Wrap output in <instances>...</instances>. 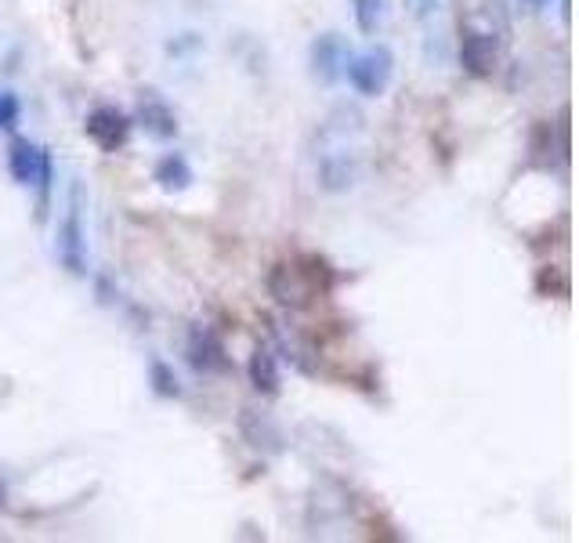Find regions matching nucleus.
<instances>
[{
  "label": "nucleus",
  "instance_id": "1",
  "mask_svg": "<svg viewBox=\"0 0 579 543\" xmlns=\"http://www.w3.org/2000/svg\"><path fill=\"white\" fill-rule=\"evenodd\" d=\"M500 4H485V11L478 19H467L460 26V62L471 77L485 80L493 77L496 62H500V48H504V33H507V22L493 26V11Z\"/></svg>",
  "mask_w": 579,
  "mask_h": 543
},
{
  "label": "nucleus",
  "instance_id": "2",
  "mask_svg": "<svg viewBox=\"0 0 579 543\" xmlns=\"http://www.w3.org/2000/svg\"><path fill=\"white\" fill-rule=\"evenodd\" d=\"M272 276L286 279L283 283H268L272 297L286 308H308L319 294L330 290V283H319V276H330V268L319 258H304V261H283V265L272 268Z\"/></svg>",
  "mask_w": 579,
  "mask_h": 543
},
{
  "label": "nucleus",
  "instance_id": "3",
  "mask_svg": "<svg viewBox=\"0 0 579 543\" xmlns=\"http://www.w3.org/2000/svg\"><path fill=\"white\" fill-rule=\"evenodd\" d=\"M391 73H395V58H391L388 48H366L359 55L344 58V77L362 98L384 95L391 87Z\"/></svg>",
  "mask_w": 579,
  "mask_h": 543
},
{
  "label": "nucleus",
  "instance_id": "4",
  "mask_svg": "<svg viewBox=\"0 0 579 543\" xmlns=\"http://www.w3.org/2000/svg\"><path fill=\"white\" fill-rule=\"evenodd\" d=\"M84 131L98 149L116 153V149H124L127 138H131V120H127V113H120L116 105H95L84 120Z\"/></svg>",
  "mask_w": 579,
  "mask_h": 543
},
{
  "label": "nucleus",
  "instance_id": "5",
  "mask_svg": "<svg viewBox=\"0 0 579 543\" xmlns=\"http://www.w3.org/2000/svg\"><path fill=\"white\" fill-rule=\"evenodd\" d=\"M185 359L196 373H225L228 370V355L225 344L214 330L207 326H196L189 330V341H185Z\"/></svg>",
  "mask_w": 579,
  "mask_h": 543
},
{
  "label": "nucleus",
  "instance_id": "6",
  "mask_svg": "<svg viewBox=\"0 0 579 543\" xmlns=\"http://www.w3.org/2000/svg\"><path fill=\"white\" fill-rule=\"evenodd\" d=\"M138 120H142L145 131H149L152 138H160V142H167V138L178 134V116H174V109L163 102L156 91H142V95H138Z\"/></svg>",
  "mask_w": 579,
  "mask_h": 543
},
{
  "label": "nucleus",
  "instance_id": "7",
  "mask_svg": "<svg viewBox=\"0 0 579 543\" xmlns=\"http://www.w3.org/2000/svg\"><path fill=\"white\" fill-rule=\"evenodd\" d=\"M44 160H48V153H44L37 142H29V138H11L8 171H11V178L19 181V185H37Z\"/></svg>",
  "mask_w": 579,
  "mask_h": 543
},
{
  "label": "nucleus",
  "instance_id": "8",
  "mask_svg": "<svg viewBox=\"0 0 579 543\" xmlns=\"http://www.w3.org/2000/svg\"><path fill=\"white\" fill-rule=\"evenodd\" d=\"M58 254L73 272H84V232H80V210H76V200L69 207L62 229H58Z\"/></svg>",
  "mask_w": 579,
  "mask_h": 543
},
{
  "label": "nucleus",
  "instance_id": "9",
  "mask_svg": "<svg viewBox=\"0 0 579 543\" xmlns=\"http://www.w3.org/2000/svg\"><path fill=\"white\" fill-rule=\"evenodd\" d=\"M152 181L167 192H181L192 185V163L185 160L181 153H163L152 167Z\"/></svg>",
  "mask_w": 579,
  "mask_h": 543
},
{
  "label": "nucleus",
  "instance_id": "10",
  "mask_svg": "<svg viewBox=\"0 0 579 543\" xmlns=\"http://www.w3.org/2000/svg\"><path fill=\"white\" fill-rule=\"evenodd\" d=\"M247 373H250V384H254L261 395H276L279 391V362L268 348H257V352L250 355Z\"/></svg>",
  "mask_w": 579,
  "mask_h": 543
},
{
  "label": "nucleus",
  "instance_id": "11",
  "mask_svg": "<svg viewBox=\"0 0 579 543\" xmlns=\"http://www.w3.org/2000/svg\"><path fill=\"white\" fill-rule=\"evenodd\" d=\"M384 15H388V0H355V26H359L366 37L377 33Z\"/></svg>",
  "mask_w": 579,
  "mask_h": 543
},
{
  "label": "nucleus",
  "instance_id": "12",
  "mask_svg": "<svg viewBox=\"0 0 579 543\" xmlns=\"http://www.w3.org/2000/svg\"><path fill=\"white\" fill-rule=\"evenodd\" d=\"M149 381H152V391L160 395V399H178L181 395V384H178V373L167 366V362H152L149 366Z\"/></svg>",
  "mask_w": 579,
  "mask_h": 543
},
{
  "label": "nucleus",
  "instance_id": "13",
  "mask_svg": "<svg viewBox=\"0 0 579 543\" xmlns=\"http://www.w3.org/2000/svg\"><path fill=\"white\" fill-rule=\"evenodd\" d=\"M337 48H341V44H337V37H333V33H326V37L315 40V48H312L315 73H323V80L333 77V51H337Z\"/></svg>",
  "mask_w": 579,
  "mask_h": 543
},
{
  "label": "nucleus",
  "instance_id": "14",
  "mask_svg": "<svg viewBox=\"0 0 579 543\" xmlns=\"http://www.w3.org/2000/svg\"><path fill=\"white\" fill-rule=\"evenodd\" d=\"M0 127H4V131H15V127H19V98L11 95V91L0 95Z\"/></svg>",
  "mask_w": 579,
  "mask_h": 543
},
{
  "label": "nucleus",
  "instance_id": "15",
  "mask_svg": "<svg viewBox=\"0 0 579 543\" xmlns=\"http://www.w3.org/2000/svg\"><path fill=\"white\" fill-rule=\"evenodd\" d=\"M525 8H532V11H540V8H547V4H551V0H522Z\"/></svg>",
  "mask_w": 579,
  "mask_h": 543
},
{
  "label": "nucleus",
  "instance_id": "16",
  "mask_svg": "<svg viewBox=\"0 0 579 543\" xmlns=\"http://www.w3.org/2000/svg\"><path fill=\"white\" fill-rule=\"evenodd\" d=\"M413 4H417L420 11H431V8H435V0H413Z\"/></svg>",
  "mask_w": 579,
  "mask_h": 543
}]
</instances>
